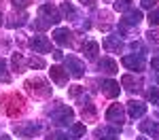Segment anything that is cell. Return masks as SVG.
<instances>
[{
  "label": "cell",
  "instance_id": "obj_17",
  "mask_svg": "<svg viewBox=\"0 0 159 140\" xmlns=\"http://www.w3.org/2000/svg\"><path fill=\"white\" fill-rule=\"evenodd\" d=\"M98 51H100V45L93 43V40H89V43L83 45V53L87 55V60H96L98 57Z\"/></svg>",
  "mask_w": 159,
  "mask_h": 140
},
{
  "label": "cell",
  "instance_id": "obj_18",
  "mask_svg": "<svg viewBox=\"0 0 159 140\" xmlns=\"http://www.w3.org/2000/svg\"><path fill=\"white\" fill-rule=\"evenodd\" d=\"M121 85H123V87H127V89H140L142 81H140V79H136V76H132V75H125L121 79Z\"/></svg>",
  "mask_w": 159,
  "mask_h": 140
},
{
  "label": "cell",
  "instance_id": "obj_32",
  "mask_svg": "<svg viewBox=\"0 0 159 140\" xmlns=\"http://www.w3.org/2000/svg\"><path fill=\"white\" fill-rule=\"evenodd\" d=\"M68 93H70V98H79V96L83 93V87H81V85H74V87H70Z\"/></svg>",
  "mask_w": 159,
  "mask_h": 140
},
{
  "label": "cell",
  "instance_id": "obj_29",
  "mask_svg": "<svg viewBox=\"0 0 159 140\" xmlns=\"http://www.w3.org/2000/svg\"><path fill=\"white\" fill-rule=\"evenodd\" d=\"M28 64H30L32 68H45V62H43L40 57H30V60H28Z\"/></svg>",
  "mask_w": 159,
  "mask_h": 140
},
{
  "label": "cell",
  "instance_id": "obj_27",
  "mask_svg": "<svg viewBox=\"0 0 159 140\" xmlns=\"http://www.w3.org/2000/svg\"><path fill=\"white\" fill-rule=\"evenodd\" d=\"M148 24L151 25H159V7L151 11V15H148Z\"/></svg>",
  "mask_w": 159,
  "mask_h": 140
},
{
  "label": "cell",
  "instance_id": "obj_26",
  "mask_svg": "<svg viewBox=\"0 0 159 140\" xmlns=\"http://www.w3.org/2000/svg\"><path fill=\"white\" fill-rule=\"evenodd\" d=\"M132 4V0H115V9L117 11H127Z\"/></svg>",
  "mask_w": 159,
  "mask_h": 140
},
{
  "label": "cell",
  "instance_id": "obj_13",
  "mask_svg": "<svg viewBox=\"0 0 159 140\" xmlns=\"http://www.w3.org/2000/svg\"><path fill=\"white\" fill-rule=\"evenodd\" d=\"M123 43L119 36H106L104 38V49L108 51V53H117V51H121Z\"/></svg>",
  "mask_w": 159,
  "mask_h": 140
},
{
  "label": "cell",
  "instance_id": "obj_23",
  "mask_svg": "<svg viewBox=\"0 0 159 140\" xmlns=\"http://www.w3.org/2000/svg\"><path fill=\"white\" fill-rule=\"evenodd\" d=\"M96 136H98L100 140H117V134H115V132H108V129H98Z\"/></svg>",
  "mask_w": 159,
  "mask_h": 140
},
{
  "label": "cell",
  "instance_id": "obj_22",
  "mask_svg": "<svg viewBox=\"0 0 159 140\" xmlns=\"http://www.w3.org/2000/svg\"><path fill=\"white\" fill-rule=\"evenodd\" d=\"M25 19H28V15L21 13V15H13V21H9V28H17V25H24Z\"/></svg>",
  "mask_w": 159,
  "mask_h": 140
},
{
  "label": "cell",
  "instance_id": "obj_10",
  "mask_svg": "<svg viewBox=\"0 0 159 140\" xmlns=\"http://www.w3.org/2000/svg\"><path fill=\"white\" fill-rule=\"evenodd\" d=\"M38 15H40V17H45L47 21H51V24H57V21L61 19V17H60V11H57L55 7H51V4H43Z\"/></svg>",
  "mask_w": 159,
  "mask_h": 140
},
{
  "label": "cell",
  "instance_id": "obj_38",
  "mask_svg": "<svg viewBox=\"0 0 159 140\" xmlns=\"http://www.w3.org/2000/svg\"><path fill=\"white\" fill-rule=\"evenodd\" d=\"M153 68L159 70V55H157V57H153Z\"/></svg>",
  "mask_w": 159,
  "mask_h": 140
},
{
  "label": "cell",
  "instance_id": "obj_7",
  "mask_svg": "<svg viewBox=\"0 0 159 140\" xmlns=\"http://www.w3.org/2000/svg\"><path fill=\"white\" fill-rule=\"evenodd\" d=\"M66 66H68L70 75L76 76V79H81V76H83V72H85V64L81 62V60H76L74 55H68V57H66Z\"/></svg>",
  "mask_w": 159,
  "mask_h": 140
},
{
  "label": "cell",
  "instance_id": "obj_5",
  "mask_svg": "<svg viewBox=\"0 0 159 140\" xmlns=\"http://www.w3.org/2000/svg\"><path fill=\"white\" fill-rule=\"evenodd\" d=\"M38 132H40V125L30 121V123H17L15 125V134L17 136H24V138H34Z\"/></svg>",
  "mask_w": 159,
  "mask_h": 140
},
{
  "label": "cell",
  "instance_id": "obj_31",
  "mask_svg": "<svg viewBox=\"0 0 159 140\" xmlns=\"http://www.w3.org/2000/svg\"><path fill=\"white\" fill-rule=\"evenodd\" d=\"M72 134L74 136H83V134H85V125H83V123H74L72 125Z\"/></svg>",
  "mask_w": 159,
  "mask_h": 140
},
{
  "label": "cell",
  "instance_id": "obj_42",
  "mask_svg": "<svg viewBox=\"0 0 159 140\" xmlns=\"http://www.w3.org/2000/svg\"><path fill=\"white\" fill-rule=\"evenodd\" d=\"M138 140H147V138H142V136H140V138H138Z\"/></svg>",
  "mask_w": 159,
  "mask_h": 140
},
{
  "label": "cell",
  "instance_id": "obj_30",
  "mask_svg": "<svg viewBox=\"0 0 159 140\" xmlns=\"http://www.w3.org/2000/svg\"><path fill=\"white\" fill-rule=\"evenodd\" d=\"M147 98H148L151 102H157V100H159V89H157V87L148 89V91H147Z\"/></svg>",
  "mask_w": 159,
  "mask_h": 140
},
{
  "label": "cell",
  "instance_id": "obj_40",
  "mask_svg": "<svg viewBox=\"0 0 159 140\" xmlns=\"http://www.w3.org/2000/svg\"><path fill=\"white\" fill-rule=\"evenodd\" d=\"M0 140H11V138H9L7 134H2V136H0Z\"/></svg>",
  "mask_w": 159,
  "mask_h": 140
},
{
  "label": "cell",
  "instance_id": "obj_24",
  "mask_svg": "<svg viewBox=\"0 0 159 140\" xmlns=\"http://www.w3.org/2000/svg\"><path fill=\"white\" fill-rule=\"evenodd\" d=\"M0 81H4V83L11 81V75L7 72V62H4L2 57H0Z\"/></svg>",
  "mask_w": 159,
  "mask_h": 140
},
{
  "label": "cell",
  "instance_id": "obj_20",
  "mask_svg": "<svg viewBox=\"0 0 159 140\" xmlns=\"http://www.w3.org/2000/svg\"><path fill=\"white\" fill-rule=\"evenodd\" d=\"M81 115H83V119H85V121H96V117H98V115H96V106H93L91 102H87L85 106H83Z\"/></svg>",
  "mask_w": 159,
  "mask_h": 140
},
{
  "label": "cell",
  "instance_id": "obj_3",
  "mask_svg": "<svg viewBox=\"0 0 159 140\" xmlns=\"http://www.w3.org/2000/svg\"><path fill=\"white\" fill-rule=\"evenodd\" d=\"M106 121L115 127H121L123 121H125V113H123L121 104H112L108 111H106Z\"/></svg>",
  "mask_w": 159,
  "mask_h": 140
},
{
  "label": "cell",
  "instance_id": "obj_39",
  "mask_svg": "<svg viewBox=\"0 0 159 140\" xmlns=\"http://www.w3.org/2000/svg\"><path fill=\"white\" fill-rule=\"evenodd\" d=\"M53 55H55V60H61L64 55H61V51H53Z\"/></svg>",
  "mask_w": 159,
  "mask_h": 140
},
{
  "label": "cell",
  "instance_id": "obj_14",
  "mask_svg": "<svg viewBox=\"0 0 159 140\" xmlns=\"http://www.w3.org/2000/svg\"><path fill=\"white\" fill-rule=\"evenodd\" d=\"M119 83L117 81H106L104 85H102V91H104V96H108V98H117L119 96Z\"/></svg>",
  "mask_w": 159,
  "mask_h": 140
},
{
  "label": "cell",
  "instance_id": "obj_25",
  "mask_svg": "<svg viewBox=\"0 0 159 140\" xmlns=\"http://www.w3.org/2000/svg\"><path fill=\"white\" fill-rule=\"evenodd\" d=\"M61 13H64L66 17H70V19H74V15H76V13H74V7L70 2H64V4H61Z\"/></svg>",
  "mask_w": 159,
  "mask_h": 140
},
{
  "label": "cell",
  "instance_id": "obj_6",
  "mask_svg": "<svg viewBox=\"0 0 159 140\" xmlns=\"http://www.w3.org/2000/svg\"><path fill=\"white\" fill-rule=\"evenodd\" d=\"M30 47L34 49V53H49L51 40L47 36H32L30 38Z\"/></svg>",
  "mask_w": 159,
  "mask_h": 140
},
{
  "label": "cell",
  "instance_id": "obj_15",
  "mask_svg": "<svg viewBox=\"0 0 159 140\" xmlns=\"http://www.w3.org/2000/svg\"><path fill=\"white\" fill-rule=\"evenodd\" d=\"M140 19H142V13L132 9V11H127V15L123 17L121 24H123V25H138V24H140Z\"/></svg>",
  "mask_w": 159,
  "mask_h": 140
},
{
  "label": "cell",
  "instance_id": "obj_19",
  "mask_svg": "<svg viewBox=\"0 0 159 140\" xmlns=\"http://www.w3.org/2000/svg\"><path fill=\"white\" fill-rule=\"evenodd\" d=\"M140 132H147V134H151V136H155L157 138L159 136V123H151V121H142L140 123Z\"/></svg>",
  "mask_w": 159,
  "mask_h": 140
},
{
  "label": "cell",
  "instance_id": "obj_28",
  "mask_svg": "<svg viewBox=\"0 0 159 140\" xmlns=\"http://www.w3.org/2000/svg\"><path fill=\"white\" fill-rule=\"evenodd\" d=\"M47 140H70V138H68V134H61V132H51L49 136H47Z\"/></svg>",
  "mask_w": 159,
  "mask_h": 140
},
{
  "label": "cell",
  "instance_id": "obj_8",
  "mask_svg": "<svg viewBox=\"0 0 159 140\" xmlns=\"http://www.w3.org/2000/svg\"><path fill=\"white\" fill-rule=\"evenodd\" d=\"M72 30H68V28H57L55 32H53V40L61 45V47H66V45H70L72 43Z\"/></svg>",
  "mask_w": 159,
  "mask_h": 140
},
{
  "label": "cell",
  "instance_id": "obj_1",
  "mask_svg": "<svg viewBox=\"0 0 159 140\" xmlns=\"http://www.w3.org/2000/svg\"><path fill=\"white\" fill-rule=\"evenodd\" d=\"M2 106H4V113L15 119L25 111V100L19 93H7V96H2Z\"/></svg>",
  "mask_w": 159,
  "mask_h": 140
},
{
  "label": "cell",
  "instance_id": "obj_37",
  "mask_svg": "<svg viewBox=\"0 0 159 140\" xmlns=\"http://www.w3.org/2000/svg\"><path fill=\"white\" fill-rule=\"evenodd\" d=\"M132 49L134 51H144V47H142V43H132Z\"/></svg>",
  "mask_w": 159,
  "mask_h": 140
},
{
  "label": "cell",
  "instance_id": "obj_9",
  "mask_svg": "<svg viewBox=\"0 0 159 140\" xmlns=\"http://www.w3.org/2000/svg\"><path fill=\"white\" fill-rule=\"evenodd\" d=\"M121 62H123L125 68H129V70H134V72H142V70H144V60H142L140 55H138V57H136V55H125Z\"/></svg>",
  "mask_w": 159,
  "mask_h": 140
},
{
  "label": "cell",
  "instance_id": "obj_11",
  "mask_svg": "<svg viewBox=\"0 0 159 140\" xmlns=\"http://www.w3.org/2000/svg\"><path fill=\"white\" fill-rule=\"evenodd\" d=\"M49 75L53 79V83H57V85H66L68 83V70H64L61 66H51Z\"/></svg>",
  "mask_w": 159,
  "mask_h": 140
},
{
  "label": "cell",
  "instance_id": "obj_41",
  "mask_svg": "<svg viewBox=\"0 0 159 140\" xmlns=\"http://www.w3.org/2000/svg\"><path fill=\"white\" fill-rule=\"evenodd\" d=\"M0 25H2V13H0Z\"/></svg>",
  "mask_w": 159,
  "mask_h": 140
},
{
  "label": "cell",
  "instance_id": "obj_21",
  "mask_svg": "<svg viewBox=\"0 0 159 140\" xmlns=\"http://www.w3.org/2000/svg\"><path fill=\"white\" fill-rule=\"evenodd\" d=\"M13 68H15V72H24V64H25V60H24V55H19V53H15L13 55Z\"/></svg>",
  "mask_w": 159,
  "mask_h": 140
},
{
  "label": "cell",
  "instance_id": "obj_16",
  "mask_svg": "<svg viewBox=\"0 0 159 140\" xmlns=\"http://www.w3.org/2000/svg\"><path fill=\"white\" fill-rule=\"evenodd\" d=\"M100 70H104L106 75H115V72H119V66L115 60H110V57H104L102 62H100Z\"/></svg>",
  "mask_w": 159,
  "mask_h": 140
},
{
  "label": "cell",
  "instance_id": "obj_36",
  "mask_svg": "<svg viewBox=\"0 0 159 140\" xmlns=\"http://www.w3.org/2000/svg\"><path fill=\"white\" fill-rule=\"evenodd\" d=\"M81 4H83V7H89V9H91V7H96V0H81Z\"/></svg>",
  "mask_w": 159,
  "mask_h": 140
},
{
  "label": "cell",
  "instance_id": "obj_2",
  "mask_svg": "<svg viewBox=\"0 0 159 140\" xmlns=\"http://www.w3.org/2000/svg\"><path fill=\"white\" fill-rule=\"evenodd\" d=\"M25 89H28L34 98H40V100H45V98L51 96V85L45 81V79H38V76L25 81Z\"/></svg>",
  "mask_w": 159,
  "mask_h": 140
},
{
  "label": "cell",
  "instance_id": "obj_35",
  "mask_svg": "<svg viewBox=\"0 0 159 140\" xmlns=\"http://www.w3.org/2000/svg\"><path fill=\"white\" fill-rule=\"evenodd\" d=\"M155 2H157V0H142V7H144V9H153Z\"/></svg>",
  "mask_w": 159,
  "mask_h": 140
},
{
  "label": "cell",
  "instance_id": "obj_33",
  "mask_svg": "<svg viewBox=\"0 0 159 140\" xmlns=\"http://www.w3.org/2000/svg\"><path fill=\"white\" fill-rule=\"evenodd\" d=\"M11 2H13L15 9H25V7L30 4V0H11Z\"/></svg>",
  "mask_w": 159,
  "mask_h": 140
},
{
  "label": "cell",
  "instance_id": "obj_34",
  "mask_svg": "<svg viewBox=\"0 0 159 140\" xmlns=\"http://www.w3.org/2000/svg\"><path fill=\"white\" fill-rule=\"evenodd\" d=\"M148 40L155 43V45H159V32H153V30H151V32H148Z\"/></svg>",
  "mask_w": 159,
  "mask_h": 140
},
{
  "label": "cell",
  "instance_id": "obj_4",
  "mask_svg": "<svg viewBox=\"0 0 159 140\" xmlns=\"http://www.w3.org/2000/svg\"><path fill=\"white\" fill-rule=\"evenodd\" d=\"M72 108L70 106H57V111L51 115V119L57 123V125H68V123H72Z\"/></svg>",
  "mask_w": 159,
  "mask_h": 140
},
{
  "label": "cell",
  "instance_id": "obj_12",
  "mask_svg": "<svg viewBox=\"0 0 159 140\" xmlns=\"http://www.w3.org/2000/svg\"><path fill=\"white\" fill-rule=\"evenodd\" d=\"M127 111H129V117H134V119H138V117H142V115L147 113V104H142V102H127Z\"/></svg>",
  "mask_w": 159,
  "mask_h": 140
}]
</instances>
